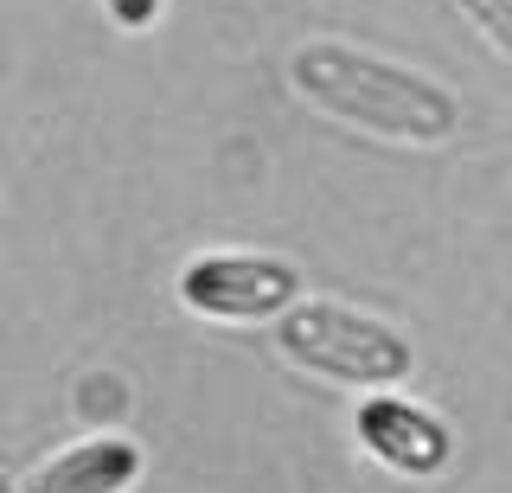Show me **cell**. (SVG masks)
Wrapping results in <instances>:
<instances>
[{
  "label": "cell",
  "mask_w": 512,
  "mask_h": 493,
  "mask_svg": "<svg viewBox=\"0 0 512 493\" xmlns=\"http://www.w3.org/2000/svg\"><path fill=\"white\" fill-rule=\"evenodd\" d=\"M288 84L301 103L320 116L365 129L378 141H410V148H436L461 129V97L436 77L391 65L378 52H359L346 39H301L288 52Z\"/></svg>",
  "instance_id": "obj_1"
},
{
  "label": "cell",
  "mask_w": 512,
  "mask_h": 493,
  "mask_svg": "<svg viewBox=\"0 0 512 493\" xmlns=\"http://www.w3.org/2000/svg\"><path fill=\"white\" fill-rule=\"evenodd\" d=\"M282 359L346 391H397L416 372L410 340L378 314H359L346 301H295L276 321Z\"/></svg>",
  "instance_id": "obj_2"
},
{
  "label": "cell",
  "mask_w": 512,
  "mask_h": 493,
  "mask_svg": "<svg viewBox=\"0 0 512 493\" xmlns=\"http://www.w3.org/2000/svg\"><path fill=\"white\" fill-rule=\"evenodd\" d=\"M173 289L205 321H282L301 301V269L269 250H199Z\"/></svg>",
  "instance_id": "obj_3"
},
{
  "label": "cell",
  "mask_w": 512,
  "mask_h": 493,
  "mask_svg": "<svg viewBox=\"0 0 512 493\" xmlns=\"http://www.w3.org/2000/svg\"><path fill=\"white\" fill-rule=\"evenodd\" d=\"M359 442H365V455L384 461L391 474H404V481H429L455 455V436H448V423L436 410L410 404V397H391V391H365Z\"/></svg>",
  "instance_id": "obj_4"
},
{
  "label": "cell",
  "mask_w": 512,
  "mask_h": 493,
  "mask_svg": "<svg viewBox=\"0 0 512 493\" xmlns=\"http://www.w3.org/2000/svg\"><path fill=\"white\" fill-rule=\"evenodd\" d=\"M141 468H148L141 442H128V436H84V442H71V449L45 455L13 493H128L141 481Z\"/></svg>",
  "instance_id": "obj_5"
},
{
  "label": "cell",
  "mask_w": 512,
  "mask_h": 493,
  "mask_svg": "<svg viewBox=\"0 0 512 493\" xmlns=\"http://www.w3.org/2000/svg\"><path fill=\"white\" fill-rule=\"evenodd\" d=\"M455 7L468 13V26L512 65V0H455Z\"/></svg>",
  "instance_id": "obj_6"
},
{
  "label": "cell",
  "mask_w": 512,
  "mask_h": 493,
  "mask_svg": "<svg viewBox=\"0 0 512 493\" xmlns=\"http://www.w3.org/2000/svg\"><path fill=\"white\" fill-rule=\"evenodd\" d=\"M103 13L122 26V33H154L160 13H167V0H103Z\"/></svg>",
  "instance_id": "obj_7"
}]
</instances>
